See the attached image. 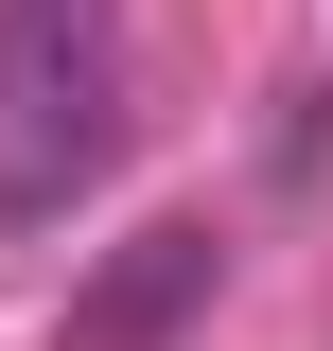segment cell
Returning a JSON list of instances; mask_svg holds the SVG:
<instances>
[{"label": "cell", "instance_id": "cell-1", "mask_svg": "<svg viewBox=\"0 0 333 351\" xmlns=\"http://www.w3.org/2000/svg\"><path fill=\"white\" fill-rule=\"evenodd\" d=\"M123 158V0H0V193H88Z\"/></svg>", "mask_w": 333, "mask_h": 351}, {"label": "cell", "instance_id": "cell-2", "mask_svg": "<svg viewBox=\"0 0 333 351\" xmlns=\"http://www.w3.org/2000/svg\"><path fill=\"white\" fill-rule=\"evenodd\" d=\"M193 299H210V228H140V246L71 299V351H158Z\"/></svg>", "mask_w": 333, "mask_h": 351}]
</instances>
